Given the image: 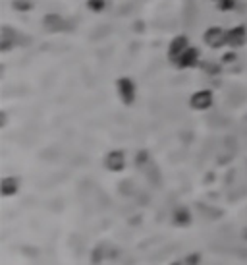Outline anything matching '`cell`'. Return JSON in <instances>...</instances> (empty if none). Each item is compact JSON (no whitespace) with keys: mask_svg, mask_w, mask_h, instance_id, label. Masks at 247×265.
<instances>
[{"mask_svg":"<svg viewBox=\"0 0 247 265\" xmlns=\"http://www.w3.org/2000/svg\"><path fill=\"white\" fill-rule=\"evenodd\" d=\"M116 88H118V95H120V99H122L124 103L131 105L133 99H135V86H133V82L129 78H120Z\"/></svg>","mask_w":247,"mask_h":265,"instance_id":"obj_1","label":"cell"},{"mask_svg":"<svg viewBox=\"0 0 247 265\" xmlns=\"http://www.w3.org/2000/svg\"><path fill=\"white\" fill-rule=\"evenodd\" d=\"M226 35H228V31H224L222 27H209L205 31V43L211 49H218V47L226 45Z\"/></svg>","mask_w":247,"mask_h":265,"instance_id":"obj_2","label":"cell"},{"mask_svg":"<svg viewBox=\"0 0 247 265\" xmlns=\"http://www.w3.org/2000/svg\"><path fill=\"white\" fill-rule=\"evenodd\" d=\"M189 49V39L185 35H178L172 39L170 47H168V56L172 58V62H176L178 58L182 56V53H185Z\"/></svg>","mask_w":247,"mask_h":265,"instance_id":"obj_3","label":"cell"},{"mask_svg":"<svg viewBox=\"0 0 247 265\" xmlns=\"http://www.w3.org/2000/svg\"><path fill=\"white\" fill-rule=\"evenodd\" d=\"M189 105L193 106L195 110H207L209 106L212 105V93L211 91H207V89H201V91H197L191 95V101H189Z\"/></svg>","mask_w":247,"mask_h":265,"instance_id":"obj_4","label":"cell"},{"mask_svg":"<svg viewBox=\"0 0 247 265\" xmlns=\"http://www.w3.org/2000/svg\"><path fill=\"white\" fill-rule=\"evenodd\" d=\"M246 41H247V31L244 25H236V27H232V29L228 31V35H226V45L234 47V49L246 45Z\"/></svg>","mask_w":247,"mask_h":265,"instance_id":"obj_5","label":"cell"},{"mask_svg":"<svg viewBox=\"0 0 247 265\" xmlns=\"http://www.w3.org/2000/svg\"><path fill=\"white\" fill-rule=\"evenodd\" d=\"M197 62H199V51L193 49V47H189L176 60V66L178 68H193V66H197Z\"/></svg>","mask_w":247,"mask_h":265,"instance_id":"obj_6","label":"cell"},{"mask_svg":"<svg viewBox=\"0 0 247 265\" xmlns=\"http://www.w3.org/2000/svg\"><path fill=\"white\" fill-rule=\"evenodd\" d=\"M124 165H125V159H124L122 151H112L108 157H106V167L110 171H122Z\"/></svg>","mask_w":247,"mask_h":265,"instance_id":"obj_7","label":"cell"},{"mask_svg":"<svg viewBox=\"0 0 247 265\" xmlns=\"http://www.w3.org/2000/svg\"><path fill=\"white\" fill-rule=\"evenodd\" d=\"M2 190H4V194L10 195L12 192H16L18 190V184H16V180H4V184H2Z\"/></svg>","mask_w":247,"mask_h":265,"instance_id":"obj_8","label":"cell"},{"mask_svg":"<svg viewBox=\"0 0 247 265\" xmlns=\"http://www.w3.org/2000/svg\"><path fill=\"white\" fill-rule=\"evenodd\" d=\"M103 6H105V0H89V8L95 10V12L103 10Z\"/></svg>","mask_w":247,"mask_h":265,"instance_id":"obj_9","label":"cell"},{"mask_svg":"<svg viewBox=\"0 0 247 265\" xmlns=\"http://www.w3.org/2000/svg\"><path fill=\"white\" fill-rule=\"evenodd\" d=\"M218 6H220V10H224V12H226V10H232V8L236 6V0H220V2H218Z\"/></svg>","mask_w":247,"mask_h":265,"instance_id":"obj_10","label":"cell"},{"mask_svg":"<svg viewBox=\"0 0 247 265\" xmlns=\"http://www.w3.org/2000/svg\"><path fill=\"white\" fill-rule=\"evenodd\" d=\"M176 221H180V223H187L189 221V215H187V211H178V215H176Z\"/></svg>","mask_w":247,"mask_h":265,"instance_id":"obj_11","label":"cell"},{"mask_svg":"<svg viewBox=\"0 0 247 265\" xmlns=\"http://www.w3.org/2000/svg\"><path fill=\"white\" fill-rule=\"evenodd\" d=\"M236 58V54L234 53H228V54H224V62H232Z\"/></svg>","mask_w":247,"mask_h":265,"instance_id":"obj_12","label":"cell"},{"mask_svg":"<svg viewBox=\"0 0 247 265\" xmlns=\"http://www.w3.org/2000/svg\"><path fill=\"white\" fill-rule=\"evenodd\" d=\"M214 2H220V0H214Z\"/></svg>","mask_w":247,"mask_h":265,"instance_id":"obj_13","label":"cell"}]
</instances>
